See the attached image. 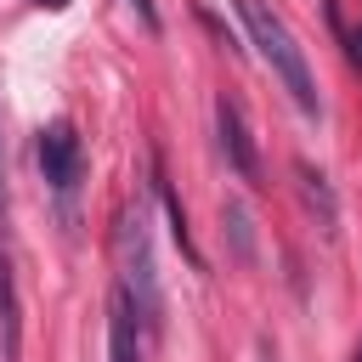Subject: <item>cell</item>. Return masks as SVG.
Listing matches in <instances>:
<instances>
[{
    "instance_id": "obj_1",
    "label": "cell",
    "mask_w": 362,
    "mask_h": 362,
    "mask_svg": "<svg viewBox=\"0 0 362 362\" xmlns=\"http://www.w3.org/2000/svg\"><path fill=\"white\" fill-rule=\"evenodd\" d=\"M238 6V17H243V28H249V40H255V51H260V62L283 79V90L300 102V113H317L322 107V96H317V79H311V62H305V51H300V40L288 34V23L266 6V0H232Z\"/></svg>"
},
{
    "instance_id": "obj_2",
    "label": "cell",
    "mask_w": 362,
    "mask_h": 362,
    "mask_svg": "<svg viewBox=\"0 0 362 362\" xmlns=\"http://www.w3.org/2000/svg\"><path fill=\"white\" fill-rule=\"evenodd\" d=\"M113 255L124 266V288L147 322V334L164 322V288H158V266H153V232H147V209L141 204H124L119 209V232H113Z\"/></svg>"
},
{
    "instance_id": "obj_3",
    "label": "cell",
    "mask_w": 362,
    "mask_h": 362,
    "mask_svg": "<svg viewBox=\"0 0 362 362\" xmlns=\"http://www.w3.org/2000/svg\"><path fill=\"white\" fill-rule=\"evenodd\" d=\"M40 170H45V181H51L57 192H74V187H79V175H85V147H79V130H74L68 119H57V124L40 130Z\"/></svg>"
},
{
    "instance_id": "obj_4",
    "label": "cell",
    "mask_w": 362,
    "mask_h": 362,
    "mask_svg": "<svg viewBox=\"0 0 362 362\" xmlns=\"http://www.w3.org/2000/svg\"><path fill=\"white\" fill-rule=\"evenodd\" d=\"M215 130H221V153H226V164H232L249 187H266V181H260V147H255L249 119H243V107H238L232 96L215 102Z\"/></svg>"
},
{
    "instance_id": "obj_5",
    "label": "cell",
    "mask_w": 362,
    "mask_h": 362,
    "mask_svg": "<svg viewBox=\"0 0 362 362\" xmlns=\"http://www.w3.org/2000/svg\"><path fill=\"white\" fill-rule=\"evenodd\" d=\"M141 334H147V322H141L130 288L119 283L107 300V362H141Z\"/></svg>"
},
{
    "instance_id": "obj_6",
    "label": "cell",
    "mask_w": 362,
    "mask_h": 362,
    "mask_svg": "<svg viewBox=\"0 0 362 362\" xmlns=\"http://www.w3.org/2000/svg\"><path fill=\"white\" fill-rule=\"evenodd\" d=\"M294 175H300V198H305V209H311V215H317V226L334 238V226H339V209H334L328 175H322V170H311V164H294Z\"/></svg>"
},
{
    "instance_id": "obj_7",
    "label": "cell",
    "mask_w": 362,
    "mask_h": 362,
    "mask_svg": "<svg viewBox=\"0 0 362 362\" xmlns=\"http://www.w3.org/2000/svg\"><path fill=\"white\" fill-rule=\"evenodd\" d=\"M23 351V322H17V283H11V260L0 255V356L17 362Z\"/></svg>"
},
{
    "instance_id": "obj_8",
    "label": "cell",
    "mask_w": 362,
    "mask_h": 362,
    "mask_svg": "<svg viewBox=\"0 0 362 362\" xmlns=\"http://www.w3.org/2000/svg\"><path fill=\"white\" fill-rule=\"evenodd\" d=\"M153 192H158V204H164V215H170V238L181 243V255L198 266V249H192V232H187V209L175 204V187L164 181V170H153Z\"/></svg>"
},
{
    "instance_id": "obj_9",
    "label": "cell",
    "mask_w": 362,
    "mask_h": 362,
    "mask_svg": "<svg viewBox=\"0 0 362 362\" xmlns=\"http://www.w3.org/2000/svg\"><path fill=\"white\" fill-rule=\"evenodd\" d=\"M221 221H226V226H232V238H238V255H243V260H249V255H255V243H249V209H243V204H238V198H232V204H226V209H221Z\"/></svg>"
},
{
    "instance_id": "obj_10",
    "label": "cell",
    "mask_w": 362,
    "mask_h": 362,
    "mask_svg": "<svg viewBox=\"0 0 362 362\" xmlns=\"http://www.w3.org/2000/svg\"><path fill=\"white\" fill-rule=\"evenodd\" d=\"M130 11L141 17V28H147V34H158V11H153V0H130Z\"/></svg>"
},
{
    "instance_id": "obj_11",
    "label": "cell",
    "mask_w": 362,
    "mask_h": 362,
    "mask_svg": "<svg viewBox=\"0 0 362 362\" xmlns=\"http://www.w3.org/2000/svg\"><path fill=\"white\" fill-rule=\"evenodd\" d=\"M34 6H45V11H62V6H68V0H34Z\"/></svg>"
},
{
    "instance_id": "obj_12",
    "label": "cell",
    "mask_w": 362,
    "mask_h": 362,
    "mask_svg": "<svg viewBox=\"0 0 362 362\" xmlns=\"http://www.w3.org/2000/svg\"><path fill=\"white\" fill-rule=\"evenodd\" d=\"M356 57H362V28H356Z\"/></svg>"
},
{
    "instance_id": "obj_13",
    "label": "cell",
    "mask_w": 362,
    "mask_h": 362,
    "mask_svg": "<svg viewBox=\"0 0 362 362\" xmlns=\"http://www.w3.org/2000/svg\"><path fill=\"white\" fill-rule=\"evenodd\" d=\"M0 198H6V181H0Z\"/></svg>"
},
{
    "instance_id": "obj_14",
    "label": "cell",
    "mask_w": 362,
    "mask_h": 362,
    "mask_svg": "<svg viewBox=\"0 0 362 362\" xmlns=\"http://www.w3.org/2000/svg\"><path fill=\"white\" fill-rule=\"evenodd\" d=\"M356 362H362V356H356Z\"/></svg>"
}]
</instances>
